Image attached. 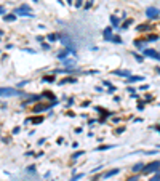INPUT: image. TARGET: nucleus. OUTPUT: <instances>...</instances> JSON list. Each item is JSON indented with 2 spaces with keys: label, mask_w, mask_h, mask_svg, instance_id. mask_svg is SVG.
Wrapping results in <instances>:
<instances>
[{
  "label": "nucleus",
  "mask_w": 160,
  "mask_h": 181,
  "mask_svg": "<svg viewBox=\"0 0 160 181\" xmlns=\"http://www.w3.org/2000/svg\"><path fill=\"white\" fill-rule=\"evenodd\" d=\"M160 170V162L158 160H154V162H150V164L147 165V167H144V173L146 175H149V173H154V171H158Z\"/></svg>",
  "instance_id": "obj_1"
},
{
  "label": "nucleus",
  "mask_w": 160,
  "mask_h": 181,
  "mask_svg": "<svg viewBox=\"0 0 160 181\" xmlns=\"http://www.w3.org/2000/svg\"><path fill=\"white\" fill-rule=\"evenodd\" d=\"M15 13L19 15V16H29V18H32L31 6H29V5H21L19 8H16V10H15Z\"/></svg>",
  "instance_id": "obj_2"
},
{
  "label": "nucleus",
  "mask_w": 160,
  "mask_h": 181,
  "mask_svg": "<svg viewBox=\"0 0 160 181\" xmlns=\"http://www.w3.org/2000/svg\"><path fill=\"white\" fill-rule=\"evenodd\" d=\"M158 15H160V10H158V8H155V6H147V8H146V16L150 18V19L157 18Z\"/></svg>",
  "instance_id": "obj_3"
},
{
  "label": "nucleus",
  "mask_w": 160,
  "mask_h": 181,
  "mask_svg": "<svg viewBox=\"0 0 160 181\" xmlns=\"http://www.w3.org/2000/svg\"><path fill=\"white\" fill-rule=\"evenodd\" d=\"M16 95H21V91L13 88H0V96H16Z\"/></svg>",
  "instance_id": "obj_4"
},
{
  "label": "nucleus",
  "mask_w": 160,
  "mask_h": 181,
  "mask_svg": "<svg viewBox=\"0 0 160 181\" xmlns=\"http://www.w3.org/2000/svg\"><path fill=\"white\" fill-rule=\"evenodd\" d=\"M144 55L147 56V58H154V59H158L160 61V53L155 51V50H152V48H146L144 50Z\"/></svg>",
  "instance_id": "obj_5"
},
{
  "label": "nucleus",
  "mask_w": 160,
  "mask_h": 181,
  "mask_svg": "<svg viewBox=\"0 0 160 181\" xmlns=\"http://www.w3.org/2000/svg\"><path fill=\"white\" fill-rule=\"evenodd\" d=\"M102 37H104L106 40H110L112 37H114V35H112V27H106V29L102 31Z\"/></svg>",
  "instance_id": "obj_6"
},
{
  "label": "nucleus",
  "mask_w": 160,
  "mask_h": 181,
  "mask_svg": "<svg viewBox=\"0 0 160 181\" xmlns=\"http://www.w3.org/2000/svg\"><path fill=\"white\" fill-rule=\"evenodd\" d=\"M144 77L143 75H130L128 77V83H133V82H143Z\"/></svg>",
  "instance_id": "obj_7"
},
{
  "label": "nucleus",
  "mask_w": 160,
  "mask_h": 181,
  "mask_svg": "<svg viewBox=\"0 0 160 181\" xmlns=\"http://www.w3.org/2000/svg\"><path fill=\"white\" fill-rule=\"evenodd\" d=\"M117 173H119V168H112V170L106 171V173H104V176H102V178H104V179H107V178L114 176V175H117Z\"/></svg>",
  "instance_id": "obj_8"
},
{
  "label": "nucleus",
  "mask_w": 160,
  "mask_h": 181,
  "mask_svg": "<svg viewBox=\"0 0 160 181\" xmlns=\"http://www.w3.org/2000/svg\"><path fill=\"white\" fill-rule=\"evenodd\" d=\"M69 53H72V51H71L69 48H64L61 53H58V58H59V59H66V58H67V55H69Z\"/></svg>",
  "instance_id": "obj_9"
},
{
  "label": "nucleus",
  "mask_w": 160,
  "mask_h": 181,
  "mask_svg": "<svg viewBox=\"0 0 160 181\" xmlns=\"http://www.w3.org/2000/svg\"><path fill=\"white\" fill-rule=\"evenodd\" d=\"M112 74H114V75H120V77H130V71H114V72H112Z\"/></svg>",
  "instance_id": "obj_10"
},
{
  "label": "nucleus",
  "mask_w": 160,
  "mask_h": 181,
  "mask_svg": "<svg viewBox=\"0 0 160 181\" xmlns=\"http://www.w3.org/2000/svg\"><path fill=\"white\" fill-rule=\"evenodd\" d=\"M62 64L66 66V68H74V66H75V61H74V59H62Z\"/></svg>",
  "instance_id": "obj_11"
},
{
  "label": "nucleus",
  "mask_w": 160,
  "mask_h": 181,
  "mask_svg": "<svg viewBox=\"0 0 160 181\" xmlns=\"http://www.w3.org/2000/svg\"><path fill=\"white\" fill-rule=\"evenodd\" d=\"M15 19H16V15H3V21H6V23H11Z\"/></svg>",
  "instance_id": "obj_12"
},
{
  "label": "nucleus",
  "mask_w": 160,
  "mask_h": 181,
  "mask_svg": "<svg viewBox=\"0 0 160 181\" xmlns=\"http://www.w3.org/2000/svg\"><path fill=\"white\" fill-rule=\"evenodd\" d=\"M144 170V164H143V162H141V164H136L135 167H133V171H135V173H138V171H143Z\"/></svg>",
  "instance_id": "obj_13"
},
{
  "label": "nucleus",
  "mask_w": 160,
  "mask_h": 181,
  "mask_svg": "<svg viewBox=\"0 0 160 181\" xmlns=\"http://www.w3.org/2000/svg\"><path fill=\"white\" fill-rule=\"evenodd\" d=\"M110 23H112V26L114 27H119V24H120V19L117 16H110Z\"/></svg>",
  "instance_id": "obj_14"
},
{
  "label": "nucleus",
  "mask_w": 160,
  "mask_h": 181,
  "mask_svg": "<svg viewBox=\"0 0 160 181\" xmlns=\"http://www.w3.org/2000/svg\"><path fill=\"white\" fill-rule=\"evenodd\" d=\"M45 109H46V106H43V104H35L34 106V112H42Z\"/></svg>",
  "instance_id": "obj_15"
},
{
  "label": "nucleus",
  "mask_w": 160,
  "mask_h": 181,
  "mask_svg": "<svg viewBox=\"0 0 160 181\" xmlns=\"http://www.w3.org/2000/svg\"><path fill=\"white\" fill-rule=\"evenodd\" d=\"M152 29V26H149V24H143V26H139L138 27V31L139 32H143V31H150Z\"/></svg>",
  "instance_id": "obj_16"
},
{
  "label": "nucleus",
  "mask_w": 160,
  "mask_h": 181,
  "mask_svg": "<svg viewBox=\"0 0 160 181\" xmlns=\"http://www.w3.org/2000/svg\"><path fill=\"white\" fill-rule=\"evenodd\" d=\"M43 120V117H34V119H27L26 123H29V122H34V123H40Z\"/></svg>",
  "instance_id": "obj_17"
},
{
  "label": "nucleus",
  "mask_w": 160,
  "mask_h": 181,
  "mask_svg": "<svg viewBox=\"0 0 160 181\" xmlns=\"http://www.w3.org/2000/svg\"><path fill=\"white\" fill-rule=\"evenodd\" d=\"M135 45H136V48H144V46H146V40H136Z\"/></svg>",
  "instance_id": "obj_18"
},
{
  "label": "nucleus",
  "mask_w": 160,
  "mask_h": 181,
  "mask_svg": "<svg viewBox=\"0 0 160 181\" xmlns=\"http://www.w3.org/2000/svg\"><path fill=\"white\" fill-rule=\"evenodd\" d=\"M74 82H77V79H62L59 83H61V85H64V83H74Z\"/></svg>",
  "instance_id": "obj_19"
},
{
  "label": "nucleus",
  "mask_w": 160,
  "mask_h": 181,
  "mask_svg": "<svg viewBox=\"0 0 160 181\" xmlns=\"http://www.w3.org/2000/svg\"><path fill=\"white\" fill-rule=\"evenodd\" d=\"M130 24H133V19H127V21L123 23V26H122V29H128Z\"/></svg>",
  "instance_id": "obj_20"
},
{
  "label": "nucleus",
  "mask_w": 160,
  "mask_h": 181,
  "mask_svg": "<svg viewBox=\"0 0 160 181\" xmlns=\"http://www.w3.org/2000/svg\"><path fill=\"white\" fill-rule=\"evenodd\" d=\"M110 40H112V42H115V43H122V37H120V35H114Z\"/></svg>",
  "instance_id": "obj_21"
},
{
  "label": "nucleus",
  "mask_w": 160,
  "mask_h": 181,
  "mask_svg": "<svg viewBox=\"0 0 160 181\" xmlns=\"http://www.w3.org/2000/svg\"><path fill=\"white\" fill-rule=\"evenodd\" d=\"M43 82H54V77H53V75H45V77H43Z\"/></svg>",
  "instance_id": "obj_22"
},
{
  "label": "nucleus",
  "mask_w": 160,
  "mask_h": 181,
  "mask_svg": "<svg viewBox=\"0 0 160 181\" xmlns=\"http://www.w3.org/2000/svg\"><path fill=\"white\" fill-rule=\"evenodd\" d=\"M83 154H85V152H83V151H77V152H75V154L72 156V159H79V157H82Z\"/></svg>",
  "instance_id": "obj_23"
},
{
  "label": "nucleus",
  "mask_w": 160,
  "mask_h": 181,
  "mask_svg": "<svg viewBox=\"0 0 160 181\" xmlns=\"http://www.w3.org/2000/svg\"><path fill=\"white\" fill-rule=\"evenodd\" d=\"M157 39H158V37H157V35H149V37H147V39H146V42H155Z\"/></svg>",
  "instance_id": "obj_24"
},
{
  "label": "nucleus",
  "mask_w": 160,
  "mask_h": 181,
  "mask_svg": "<svg viewBox=\"0 0 160 181\" xmlns=\"http://www.w3.org/2000/svg\"><path fill=\"white\" fill-rule=\"evenodd\" d=\"M80 178H83V173H79L77 176H72V178H71L69 181H77V179H80Z\"/></svg>",
  "instance_id": "obj_25"
},
{
  "label": "nucleus",
  "mask_w": 160,
  "mask_h": 181,
  "mask_svg": "<svg viewBox=\"0 0 160 181\" xmlns=\"http://www.w3.org/2000/svg\"><path fill=\"white\" fill-rule=\"evenodd\" d=\"M56 37H58V35H56V34H50L48 37H46V39H48L50 42H54V40H56Z\"/></svg>",
  "instance_id": "obj_26"
},
{
  "label": "nucleus",
  "mask_w": 160,
  "mask_h": 181,
  "mask_svg": "<svg viewBox=\"0 0 160 181\" xmlns=\"http://www.w3.org/2000/svg\"><path fill=\"white\" fill-rule=\"evenodd\" d=\"M149 181H160V173H157V175H154L152 178H150Z\"/></svg>",
  "instance_id": "obj_27"
},
{
  "label": "nucleus",
  "mask_w": 160,
  "mask_h": 181,
  "mask_svg": "<svg viewBox=\"0 0 160 181\" xmlns=\"http://www.w3.org/2000/svg\"><path fill=\"white\" fill-rule=\"evenodd\" d=\"M114 146H98V151H106V149H110Z\"/></svg>",
  "instance_id": "obj_28"
},
{
  "label": "nucleus",
  "mask_w": 160,
  "mask_h": 181,
  "mask_svg": "<svg viewBox=\"0 0 160 181\" xmlns=\"http://www.w3.org/2000/svg\"><path fill=\"white\" fill-rule=\"evenodd\" d=\"M127 181H139V176H138V175H135V176H130Z\"/></svg>",
  "instance_id": "obj_29"
},
{
  "label": "nucleus",
  "mask_w": 160,
  "mask_h": 181,
  "mask_svg": "<svg viewBox=\"0 0 160 181\" xmlns=\"http://www.w3.org/2000/svg\"><path fill=\"white\" fill-rule=\"evenodd\" d=\"M135 58H136L138 63H143V61H144V58H143V56H139V55H135Z\"/></svg>",
  "instance_id": "obj_30"
},
{
  "label": "nucleus",
  "mask_w": 160,
  "mask_h": 181,
  "mask_svg": "<svg viewBox=\"0 0 160 181\" xmlns=\"http://www.w3.org/2000/svg\"><path fill=\"white\" fill-rule=\"evenodd\" d=\"M82 3H83V0H77V2H75V6L79 8V6H82Z\"/></svg>",
  "instance_id": "obj_31"
},
{
  "label": "nucleus",
  "mask_w": 160,
  "mask_h": 181,
  "mask_svg": "<svg viewBox=\"0 0 160 181\" xmlns=\"http://www.w3.org/2000/svg\"><path fill=\"white\" fill-rule=\"evenodd\" d=\"M107 91H109V93H114V91H115V87H109Z\"/></svg>",
  "instance_id": "obj_32"
},
{
  "label": "nucleus",
  "mask_w": 160,
  "mask_h": 181,
  "mask_svg": "<svg viewBox=\"0 0 160 181\" xmlns=\"http://www.w3.org/2000/svg\"><path fill=\"white\" fill-rule=\"evenodd\" d=\"M0 15H5V8L3 6H0Z\"/></svg>",
  "instance_id": "obj_33"
},
{
  "label": "nucleus",
  "mask_w": 160,
  "mask_h": 181,
  "mask_svg": "<svg viewBox=\"0 0 160 181\" xmlns=\"http://www.w3.org/2000/svg\"><path fill=\"white\" fill-rule=\"evenodd\" d=\"M157 72H158V74H160V68H157Z\"/></svg>",
  "instance_id": "obj_34"
},
{
  "label": "nucleus",
  "mask_w": 160,
  "mask_h": 181,
  "mask_svg": "<svg viewBox=\"0 0 160 181\" xmlns=\"http://www.w3.org/2000/svg\"><path fill=\"white\" fill-rule=\"evenodd\" d=\"M34 2H39V0H34Z\"/></svg>",
  "instance_id": "obj_35"
}]
</instances>
